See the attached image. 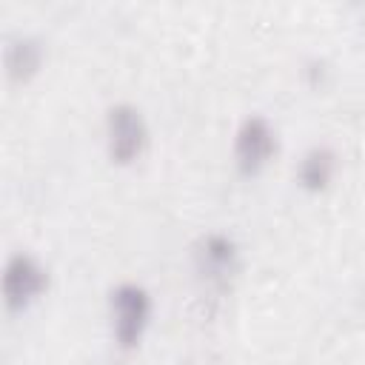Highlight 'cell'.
<instances>
[{
  "mask_svg": "<svg viewBox=\"0 0 365 365\" xmlns=\"http://www.w3.org/2000/svg\"><path fill=\"white\" fill-rule=\"evenodd\" d=\"M111 334L120 348H134L151 322V294L137 282H123L111 291Z\"/></svg>",
  "mask_w": 365,
  "mask_h": 365,
  "instance_id": "cell-1",
  "label": "cell"
},
{
  "mask_svg": "<svg viewBox=\"0 0 365 365\" xmlns=\"http://www.w3.org/2000/svg\"><path fill=\"white\" fill-rule=\"evenodd\" d=\"M145 143H148V125H145L140 108H134L128 103L111 106L108 117H106V148H108V157L114 163H120V165H128L143 154Z\"/></svg>",
  "mask_w": 365,
  "mask_h": 365,
  "instance_id": "cell-2",
  "label": "cell"
},
{
  "mask_svg": "<svg viewBox=\"0 0 365 365\" xmlns=\"http://www.w3.org/2000/svg\"><path fill=\"white\" fill-rule=\"evenodd\" d=\"M274 151H277L274 125L259 114L245 117L234 134V163H237L240 174H245V177L259 174L271 163Z\"/></svg>",
  "mask_w": 365,
  "mask_h": 365,
  "instance_id": "cell-3",
  "label": "cell"
},
{
  "mask_svg": "<svg viewBox=\"0 0 365 365\" xmlns=\"http://www.w3.org/2000/svg\"><path fill=\"white\" fill-rule=\"evenodd\" d=\"M48 285L46 268L31 257V254H11L3 265V302L9 311H23L29 308Z\"/></svg>",
  "mask_w": 365,
  "mask_h": 365,
  "instance_id": "cell-4",
  "label": "cell"
},
{
  "mask_svg": "<svg viewBox=\"0 0 365 365\" xmlns=\"http://www.w3.org/2000/svg\"><path fill=\"white\" fill-rule=\"evenodd\" d=\"M240 262V248L228 234H205L194 248V265L208 282H225Z\"/></svg>",
  "mask_w": 365,
  "mask_h": 365,
  "instance_id": "cell-5",
  "label": "cell"
},
{
  "mask_svg": "<svg viewBox=\"0 0 365 365\" xmlns=\"http://www.w3.org/2000/svg\"><path fill=\"white\" fill-rule=\"evenodd\" d=\"M3 63H6V74L11 80H29L37 74V68L43 63V43L31 34H17L6 43Z\"/></svg>",
  "mask_w": 365,
  "mask_h": 365,
  "instance_id": "cell-6",
  "label": "cell"
},
{
  "mask_svg": "<svg viewBox=\"0 0 365 365\" xmlns=\"http://www.w3.org/2000/svg\"><path fill=\"white\" fill-rule=\"evenodd\" d=\"M336 174V154L328 145H314L302 154L297 168V182L305 191H322Z\"/></svg>",
  "mask_w": 365,
  "mask_h": 365,
  "instance_id": "cell-7",
  "label": "cell"
},
{
  "mask_svg": "<svg viewBox=\"0 0 365 365\" xmlns=\"http://www.w3.org/2000/svg\"><path fill=\"white\" fill-rule=\"evenodd\" d=\"M305 74H308L311 86H319V83L325 80V63H322V60H311V63H308V71H305Z\"/></svg>",
  "mask_w": 365,
  "mask_h": 365,
  "instance_id": "cell-8",
  "label": "cell"
}]
</instances>
